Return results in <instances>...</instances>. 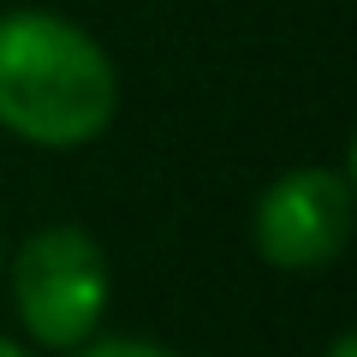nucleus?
<instances>
[{
	"mask_svg": "<svg viewBox=\"0 0 357 357\" xmlns=\"http://www.w3.org/2000/svg\"><path fill=\"white\" fill-rule=\"evenodd\" d=\"M0 268H6V286H13L18 328L36 345L72 351V345L96 340V328L107 316L114 274H107V256L89 227H72V220L36 227L13 250V262H0Z\"/></svg>",
	"mask_w": 357,
	"mask_h": 357,
	"instance_id": "obj_2",
	"label": "nucleus"
},
{
	"mask_svg": "<svg viewBox=\"0 0 357 357\" xmlns=\"http://www.w3.org/2000/svg\"><path fill=\"white\" fill-rule=\"evenodd\" d=\"M345 185H351V197H357V131H351V143H345Z\"/></svg>",
	"mask_w": 357,
	"mask_h": 357,
	"instance_id": "obj_5",
	"label": "nucleus"
},
{
	"mask_svg": "<svg viewBox=\"0 0 357 357\" xmlns=\"http://www.w3.org/2000/svg\"><path fill=\"white\" fill-rule=\"evenodd\" d=\"M119 114V72L60 13H0V131L30 149H84Z\"/></svg>",
	"mask_w": 357,
	"mask_h": 357,
	"instance_id": "obj_1",
	"label": "nucleus"
},
{
	"mask_svg": "<svg viewBox=\"0 0 357 357\" xmlns=\"http://www.w3.org/2000/svg\"><path fill=\"white\" fill-rule=\"evenodd\" d=\"M0 357H36L30 345H18V340H0Z\"/></svg>",
	"mask_w": 357,
	"mask_h": 357,
	"instance_id": "obj_7",
	"label": "nucleus"
},
{
	"mask_svg": "<svg viewBox=\"0 0 357 357\" xmlns=\"http://www.w3.org/2000/svg\"><path fill=\"white\" fill-rule=\"evenodd\" d=\"M0 262H6V238H0Z\"/></svg>",
	"mask_w": 357,
	"mask_h": 357,
	"instance_id": "obj_8",
	"label": "nucleus"
},
{
	"mask_svg": "<svg viewBox=\"0 0 357 357\" xmlns=\"http://www.w3.org/2000/svg\"><path fill=\"white\" fill-rule=\"evenodd\" d=\"M357 227V197L333 167H286L250 208V244L280 274H316L340 262Z\"/></svg>",
	"mask_w": 357,
	"mask_h": 357,
	"instance_id": "obj_3",
	"label": "nucleus"
},
{
	"mask_svg": "<svg viewBox=\"0 0 357 357\" xmlns=\"http://www.w3.org/2000/svg\"><path fill=\"white\" fill-rule=\"evenodd\" d=\"M328 357H357V328H351V333H340V340L328 345Z\"/></svg>",
	"mask_w": 357,
	"mask_h": 357,
	"instance_id": "obj_6",
	"label": "nucleus"
},
{
	"mask_svg": "<svg viewBox=\"0 0 357 357\" xmlns=\"http://www.w3.org/2000/svg\"><path fill=\"white\" fill-rule=\"evenodd\" d=\"M72 357H178V351H167V345H155V340H131V333H119V340H84V345H72Z\"/></svg>",
	"mask_w": 357,
	"mask_h": 357,
	"instance_id": "obj_4",
	"label": "nucleus"
}]
</instances>
